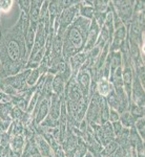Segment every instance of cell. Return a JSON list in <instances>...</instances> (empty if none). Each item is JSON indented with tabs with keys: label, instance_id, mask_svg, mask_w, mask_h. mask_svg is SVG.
I'll return each mask as SVG.
<instances>
[{
	"label": "cell",
	"instance_id": "6da1fadb",
	"mask_svg": "<svg viewBox=\"0 0 145 157\" xmlns=\"http://www.w3.org/2000/svg\"><path fill=\"white\" fill-rule=\"evenodd\" d=\"M29 26V14L21 12L19 20L14 26L2 29L0 32V81L25 69L29 61L25 47V35Z\"/></svg>",
	"mask_w": 145,
	"mask_h": 157
},
{
	"label": "cell",
	"instance_id": "7a4b0ae2",
	"mask_svg": "<svg viewBox=\"0 0 145 157\" xmlns=\"http://www.w3.org/2000/svg\"><path fill=\"white\" fill-rule=\"evenodd\" d=\"M91 22V20L78 15L70 27L65 30L62 45V57L64 62H68L74 55L84 52Z\"/></svg>",
	"mask_w": 145,
	"mask_h": 157
},
{
	"label": "cell",
	"instance_id": "3957f363",
	"mask_svg": "<svg viewBox=\"0 0 145 157\" xmlns=\"http://www.w3.org/2000/svg\"><path fill=\"white\" fill-rule=\"evenodd\" d=\"M135 3L136 2L134 1H111L113 7L115 9L119 19L126 27L129 26L133 19Z\"/></svg>",
	"mask_w": 145,
	"mask_h": 157
},
{
	"label": "cell",
	"instance_id": "277c9868",
	"mask_svg": "<svg viewBox=\"0 0 145 157\" xmlns=\"http://www.w3.org/2000/svg\"><path fill=\"white\" fill-rule=\"evenodd\" d=\"M76 82L79 87V89L82 92L83 97L91 98V69L86 66L84 63L81 69L79 70L76 75Z\"/></svg>",
	"mask_w": 145,
	"mask_h": 157
},
{
	"label": "cell",
	"instance_id": "5b68a950",
	"mask_svg": "<svg viewBox=\"0 0 145 157\" xmlns=\"http://www.w3.org/2000/svg\"><path fill=\"white\" fill-rule=\"evenodd\" d=\"M32 69H24L22 71H20L19 73L15 75H11V77H7L3 80H1L2 83L4 84L11 86L14 89H16L18 92H21V91H25V88L26 87V78L29 77L30 72Z\"/></svg>",
	"mask_w": 145,
	"mask_h": 157
},
{
	"label": "cell",
	"instance_id": "8992f818",
	"mask_svg": "<svg viewBox=\"0 0 145 157\" xmlns=\"http://www.w3.org/2000/svg\"><path fill=\"white\" fill-rule=\"evenodd\" d=\"M129 103L134 104V105L138 106V107H144V87L140 83L139 78H137L135 72Z\"/></svg>",
	"mask_w": 145,
	"mask_h": 157
},
{
	"label": "cell",
	"instance_id": "52a82bcc",
	"mask_svg": "<svg viewBox=\"0 0 145 157\" xmlns=\"http://www.w3.org/2000/svg\"><path fill=\"white\" fill-rule=\"evenodd\" d=\"M46 38H47V35H46V32H45V29H44V24H43L42 21H39L38 26H37V30H36V36H35L34 46H33V49H32V52H30L29 60L32 59L39 50L44 48L45 42H46Z\"/></svg>",
	"mask_w": 145,
	"mask_h": 157
},
{
	"label": "cell",
	"instance_id": "ba28073f",
	"mask_svg": "<svg viewBox=\"0 0 145 157\" xmlns=\"http://www.w3.org/2000/svg\"><path fill=\"white\" fill-rule=\"evenodd\" d=\"M127 37V29L126 26L122 25L119 29H115L111 40L109 42V52H119L122 43Z\"/></svg>",
	"mask_w": 145,
	"mask_h": 157
},
{
	"label": "cell",
	"instance_id": "9c48e42d",
	"mask_svg": "<svg viewBox=\"0 0 145 157\" xmlns=\"http://www.w3.org/2000/svg\"><path fill=\"white\" fill-rule=\"evenodd\" d=\"M99 34H100V27H99V25L97 24V22L95 20L93 19L91 22V26H90L88 34H87V40H86V44L84 47L85 52H90L93 47H95L96 42L99 37Z\"/></svg>",
	"mask_w": 145,
	"mask_h": 157
},
{
	"label": "cell",
	"instance_id": "30bf717a",
	"mask_svg": "<svg viewBox=\"0 0 145 157\" xmlns=\"http://www.w3.org/2000/svg\"><path fill=\"white\" fill-rule=\"evenodd\" d=\"M35 141H36L37 150L42 157H54L50 144L42 134H35Z\"/></svg>",
	"mask_w": 145,
	"mask_h": 157
},
{
	"label": "cell",
	"instance_id": "8fae6325",
	"mask_svg": "<svg viewBox=\"0 0 145 157\" xmlns=\"http://www.w3.org/2000/svg\"><path fill=\"white\" fill-rule=\"evenodd\" d=\"M62 98H63V95L58 97V95H56V94H53L52 98H50V110H48V116H50V117L55 121H58V120H59Z\"/></svg>",
	"mask_w": 145,
	"mask_h": 157
},
{
	"label": "cell",
	"instance_id": "7c38bea8",
	"mask_svg": "<svg viewBox=\"0 0 145 157\" xmlns=\"http://www.w3.org/2000/svg\"><path fill=\"white\" fill-rule=\"evenodd\" d=\"M48 110H50V100L48 98H42L39 106H38L37 112L35 114L34 120L32 121L37 126L40 125L45 120V117L48 115Z\"/></svg>",
	"mask_w": 145,
	"mask_h": 157
},
{
	"label": "cell",
	"instance_id": "4fadbf2b",
	"mask_svg": "<svg viewBox=\"0 0 145 157\" xmlns=\"http://www.w3.org/2000/svg\"><path fill=\"white\" fill-rule=\"evenodd\" d=\"M86 60H87V54L85 52H78V54L74 55L73 57H70V59L68 60V63H70V68H72L73 75H77L78 71L84 65Z\"/></svg>",
	"mask_w": 145,
	"mask_h": 157
},
{
	"label": "cell",
	"instance_id": "5bb4252c",
	"mask_svg": "<svg viewBox=\"0 0 145 157\" xmlns=\"http://www.w3.org/2000/svg\"><path fill=\"white\" fill-rule=\"evenodd\" d=\"M111 90H114L113 84H111V81L107 80V78H100L96 82V91L98 92V94L100 97L105 98Z\"/></svg>",
	"mask_w": 145,
	"mask_h": 157
},
{
	"label": "cell",
	"instance_id": "9a60e30c",
	"mask_svg": "<svg viewBox=\"0 0 145 157\" xmlns=\"http://www.w3.org/2000/svg\"><path fill=\"white\" fill-rule=\"evenodd\" d=\"M42 3V1H30V9L29 12L30 24L38 26V23L40 21V10H41Z\"/></svg>",
	"mask_w": 145,
	"mask_h": 157
},
{
	"label": "cell",
	"instance_id": "2e32d148",
	"mask_svg": "<svg viewBox=\"0 0 145 157\" xmlns=\"http://www.w3.org/2000/svg\"><path fill=\"white\" fill-rule=\"evenodd\" d=\"M107 61L111 67V77L113 73L118 69L119 67L122 66V56L120 52H109L107 56ZM109 77V78H111Z\"/></svg>",
	"mask_w": 145,
	"mask_h": 157
},
{
	"label": "cell",
	"instance_id": "e0dca14e",
	"mask_svg": "<svg viewBox=\"0 0 145 157\" xmlns=\"http://www.w3.org/2000/svg\"><path fill=\"white\" fill-rule=\"evenodd\" d=\"M65 81L63 80V78L61 77L60 73H57V75H54V78H53V93L58 97H61V95L64 94L65 91Z\"/></svg>",
	"mask_w": 145,
	"mask_h": 157
},
{
	"label": "cell",
	"instance_id": "ac0fdd59",
	"mask_svg": "<svg viewBox=\"0 0 145 157\" xmlns=\"http://www.w3.org/2000/svg\"><path fill=\"white\" fill-rule=\"evenodd\" d=\"M36 30L37 26L36 25L30 24L27 33L25 35V47H26V55L27 58H30V52H32L33 46H34V42H35V36H36Z\"/></svg>",
	"mask_w": 145,
	"mask_h": 157
},
{
	"label": "cell",
	"instance_id": "d6986e66",
	"mask_svg": "<svg viewBox=\"0 0 145 157\" xmlns=\"http://www.w3.org/2000/svg\"><path fill=\"white\" fill-rule=\"evenodd\" d=\"M25 146V137L24 135H13L10 138V147L13 152L22 154Z\"/></svg>",
	"mask_w": 145,
	"mask_h": 157
},
{
	"label": "cell",
	"instance_id": "ffe728a7",
	"mask_svg": "<svg viewBox=\"0 0 145 157\" xmlns=\"http://www.w3.org/2000/svg\"><path fill=\"white\" fill-rule=\"evenodd\" d=\"M119 121L121 123V125L123 126L124 128L131 129L135 126V121H136V118L131 115V113L129 112L128 110L124 111L120 114V117H119Z\"/></svg>",
	"mask_w": 145,
	"mask_h": 157
},
{
	"label": "cell",
	"instance_id": "44dd1931",
	"mask_svg": "<svg viewBox=\"0 0 145 157\" xmlns=\"http://www.w3.org/2000/svg\"><path fill=\"white\" fill-rule=\"evenodd\" d=\"M95 10H94L93 6H88L83 4L82 1H80V4H79V16L83 17L85 19L88 20H93L94 16H95Z\"/></svg>",
	"mask_w": 145,
	"mask_h": 157
},
{
	"label": "cell",
	"instance_id": "7402d4cb",
	"mask_svg": "<svg viewBox=\"0 0 145 157\" xmlns=\"http://www.w3.org/2000/svg\"><path fill=\"white\" fill-rule=\"evenodd\" d=\"M41 75H43L41 73V71H40L39 68H35V69L30 70L29 77H27V78H26V87L27 88L35 87Z\"/></svg>",
	"mask_w": 145,
	"mask_h": 157
},
{
	"label": "cell",
	"instance_id": "603a6c76",
	"mask_svg": "<svg viewBox=\"0 0 145 157\" xmlns=\"http://www.w3.org/2000/svg\"><path fill=\"white\" fill-rule=\"evenodd\" d=\"M128 141L129 145H131L135 149L137 146L144 144V140L141 138V136L139 135V133L137 132V130L135 129V127L129 129V136H128Z\"/></svg>",
	"mask_w": 145,
	"mask_h": 157
},
{
	"label": "cell",
	"instance_id": "cb8c5ba5",
	"mask_svg": "<svg viewBox=\"0 0 145 157\" xmlns=\"http://www.w3.org/2000/svg\"><path fill=\"white\" fill-rule=\"evenodd\" d=\"M105 102L108 105L109 109H114V110H119V101L117 98V94L115 90H111L109 94L105 98Z\"/></svg>",
	"mask_w": 145,
	"mask_h": 157
},
{
	"label": "cell",
	"instance_id": "d4e9b609",
	"mask_svg": "<svg viewBox=\"0 0 145 157\" xmlns=\"http://www.w3.org/2000/svg\"><path fill=\"white\" fill-rule=\"evenodd\" d=\"M93 7L96 13H107L109 10V1L105 0L93 1Z\"/></svg>",
	"mask_w": 145,
	"mask_h": 157
},
{
	"label": "cell",
	"instance_id": "484cf974",
	"mask_svg": "<svg viewBox=\"0 0 145 157\" xmlns=\"http://www.w3.org/2000/svg\"><path fill=\"white\" fill-rule=\"evenodd\" d=\"M134 127L137 130V132L139 133V135L141 136V138L144 140V138H145V120H144V117L137 118L136 121H135Z\"/></svg>",
	"mask_w": 145,
	"mask_h": 157
},
{
	"label": "cell",
	"instance_id": "4316f807",
	"mask_svg": "<svg viewBox=\"0 0 145 157\" xmlns=\"http://www.w3.org/2000/svg\"><path fill=\"white\" fill-rule=\"evenodd\" d=\"M104 100H105V98H104ZM108 117H109V107L105 101H104L103 106L100 111V125L108 121Z\"/></svg>",
	"mask_w": 145,
	"mask_h": 157
},
{
	"label": "cell",
	"instance_id": "83f0119b",
	"mask_svg": "<svg viewBox=\"0 0 145 157\" xmlns=\"http://www.w3.org/2000/svg\"><path fill=\"white\" fill-rule=\"evenodd\" d=\"M106 14H107V13H95V16H94V20H95V21L97 22V24L99 25L100 29H102V26L104 25V22H105Z\"/></svg>",
	"mask_w": 145,
	"mask_h": 157
},
{
	"label": "cell",
	"instance_id": "f1b7e54d",
	"mask_svg": "<svg viewBox=\"0 0 145 157\" xmlns=\"http://www.w3.org/2000/svg\"><path fill=\"white\" fill-rule=\"evenodd\" d=\"M19 7H20V11L24 12L26 14H29L30 9V1H25V0H21V1H18Z\"/></svg>",
	"mask_w": 145,
	"mask_h": 157
},
{
	"label": "cell",
	"instance_id": "f546056e",
	"mask_svg": "<svg viewBox=\"0 0 145 157\" xmlns=\"http://www.w3.org/2000/svg\"><path fill=\"white\" fill-rule=\"evenodd\" d=\"M119 117H120V113H119L118 111L114 110V109H109V117H108L109 123H115V121H118Z\"/></svg>",
	"mask_w": 145,
	"mask_h": 157
},
{
	"label": "cell",
	"instance_id": "4dcf8cb0",
	"mask_svg": "<svg viewBox=\"0 0 145 157\" xmlns=\"http://www.w3.org/2000/svg\"><path fill=\"white\" fill-rule=\"evenodd\" d=\"M111 126H113V130H114V133H115V136H118L119 134L121 133V131L123 130V126L121 125L120 121H115V123H111ZM116 138V137H115Z\"/></svg>",
	"mask_w": 145,
	"mask_h": 157
},
{
	"label": "cell",
	"instance_id": "1f68e13d",
	"mask_svg": "<svg viewBox=\"0 0 145 157\" xmlns=\"http://www.w3.org/2000/svg\"><path fill=\"white\" fill-rule=\"evenodd\" d=\"M13 1H1L0 2V12L6 13L7 11H10L12 7Z\"/></svg>",
	"mask_w": 145,
	"mask_h": 157
},
{
	"label": "cell",
	"instance_id": "d6a6232c",
	"mask_svg": "<svg viewBox=\"0 0 145 157\" xmlns=\"http://www.w3.org/2000/svg\"><path fill=\"white\" fill-rule=\"evenodd\" d=\"M0 32H1V12H0Z\"/></svg>",
	"mask_w": 145,
	"mask_h": 157
}]
</instances>
